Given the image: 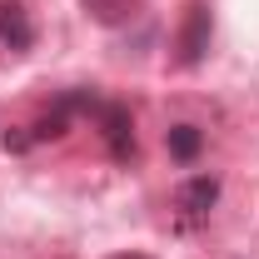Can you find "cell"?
Returning a JSON list of instances; mask_svg holds the SVG:
<instances>
[{
    "instance_id": "obj_3",
    "label": "cell",
    "mask_w": 259,
    "mask_h": 259,
    "mask_svg": "<svg viewBox=\"0 0 259 259\" xmlns=\"http://www.w3.org/2000/svg\"><path fill=\"white\" fill-rule=\"evenodd\" d=\"M0 45L15 50V55H25L35 45V20L20 0H0Z\"/></svg>"
},
{
    "instance_id": "obj_1",
    "label": "cell",
    "mask_w": 259,
    "mask_h": 259,
    "mask_svg": "<svg viewBox=\"0 0 259 259\" xmlns=\"http://www.w3.org/2000/svg\"><path fill=\"white\" fill-rule=\"evenodd\" d=\"M100 115V135H105V150H110V160H135V125H130V110L125 105H115V100H100L95 105Z\"/></svg>"
},
{
    "instance_id": "obj_5",
    "label": "cell",
    "mask_w": 259,
    "mask_h": 259,
    "mask_svg": "<svg viewBox=\"0 0 259 259\" xmlns=\"http://www.w3.org/2000/svg\"><path fill=\"white\" fill-rule=\"evenodd\" d=\"M80 5L95 15L100 25H120V20H130V15H140L145 0H80Z\"/></svg>"
},
{
    "instance_id": "obj_7",
    "label": "cell",
    "mask_w": 259,
    "mask_h": 259,
    "mask_svg": "<svg viewBox=\"0 0 259 259\" xmlns=\"http://www.w3.org/2000/svg\"><path fill=\"white\" fill-rule=\"evenodd\" d=\"M120 259H145V254H120Z\"/></svg>"
},
{
    "instance_id": "obj_2",
    "label": "cell",
    "mask_w": 259,
    "mask_h": 259,
    "mask_svg": "<svg viewBox=\"0 0 259 259\" xmlns=\"http://www.w3.org/2000/svg\"><path fill=\"white\" fill-rule=\"evenodd\" d=\"M209 30H214L209 5L194 0L190 10H185V25H180V65H199V60H204V50H209Z\"/></svg>"
},
{
    "instance_id": "obj_4",
    "label": "cell",
    "mask_w": 259,
    "mask_h": 259,
    "mask_svg": "<svg viewBox=\"0 0 259 259\" xmlns=\"http://www.w3.org/2000/svg\"><path fill=\"white\" fill-rule=\"evenodd\" d=\"M214 199H220V180H214V175H194V180H185V185L175 190V209H180L185 220H199V214L214 209Z\"/></svg>"
},
{
    "instance_id": "obj_6",
    "label": "cell",
    "mask_w": 259,
    "mask_h": 259,
    "mask_svg": "<svg viewBox=\"0 0 259 259\" xmlns=\"http://www.w3.org/2000/svg\"><path fill=\"white\" fill-rule=\"evenodd\" d=\"M164 145H169V155H175L180 164H190L194 155H199V145H204V135H199L194 125H175V130H169V140H164Z\"/></svg>"
}]
</instances>
